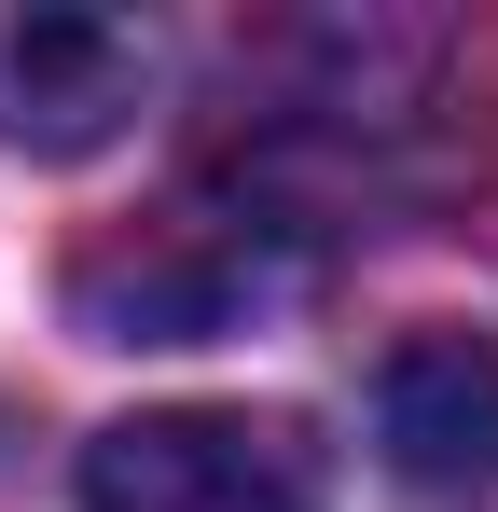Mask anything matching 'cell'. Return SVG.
Segmentation results:
<instances>
[{
    "label": "cell",
    "instance_id": "cell-1",
    "mask_svg": "<svg viewBox=\"0 0 498 512\" xmlns=\"http://www.w3.org/2000/svg\"><path fill=\"white\" fill-rule=\"evenodd\" d=\"M277 291H291V263L236 208H153V222H125L70 263L83 346H208V333H249Z\"/></svg>",
    "mask_w": 498,
    "mask_h": 512
},
{
    "label": "cell",
    "instance_id": "cell-2",
    "mask_svg": "<svg viewBox=\"0 0 498 512\" xmlns=\"http://www.w3.org/2000/svg\"><path fill=\"white\" fill-rule=\"evenodd\" d=\"M83 512H332V471L305 416L166 402V416H111L83 443Z\"/></svg>",
    "mask_w": 498,
    "mask_h": 512
},
{
    "label": "cell",
    "instance_id": "cell-3",
    "mask_svg": "<svg viewBox=\"0 0 498 512\" xmlns=\"http://www.w3.org/2000/svg\"><path fill=\"white\" fill-rule=\"evenodd\" d=\"M153 97V42L111 14H28L0 28V139L14 153H97Z\"/></svg>",
    "mask_w": 498,
    "mask_h": 512
},
{
    "label": "cell",
    "instance_id": "cell-4",
    "mask_svg": "<svg viewBox=\"0 0 498 512\" xmlns=\"http://www.w3.org/2000/svg\"><path fill=\"white\" fill-rule=\"evenodd\" d=\"M374 443L402 485H498V333H402L374 374Z\"/></svg>",
    "mask_w": 498,
    "mask_h": 512
}]
</instances>
